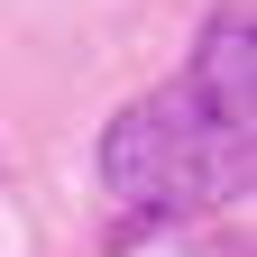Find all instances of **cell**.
I'll use <instances>...</instances> for the list:
<instances>
[{
	"label": "cell",
	"mask_w": 257,
	"mask_h": 257,
	"mask_svg": "<svg viewBox=\"0 0 257 257\" xmlns=\"http://www.w3.org/2000/svg\"><path fill=\"white\" fill-rule=\"evenodd\" d=\"M248 74L257 37L248 10H211L193 64L166 92H138L101 128V184L138 220H193L248 193Z\"/></svg>",
	"instance_id": "cell-1"
}]
</instances>
